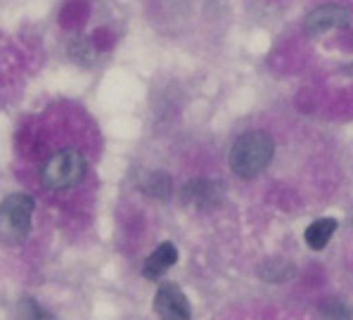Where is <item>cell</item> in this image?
<instances>
[{
    "instance_id": "5",
    "label": "cell",
    "mask_w": 353,
    "mask_h": 320,
    "mask_svg": "<svg viewBox=\"0 0 353 320\" xmlns=\"http://www.w3.org/2000/svg\"><path fill=\"white\" fill-rule=\"evenodd\" d=\"M154 311L159 320H192V306H190L185 292L173 283H166L157 290Z\"/></svg>"
},
{
    "instance_id": "13",
    "label": "cell",
    "mask_w": 353,
    "mask_h": 320,
    "mask_svg": "<svg viewBox=\"0 0 353 320\" xmlns=\"http://www.w3.org/2000/svg\"><path fill=\"white\" fill-rule=\"evenodd\" d=\"M17 308H19V316L24 320H52L50 313H48L34 297H24Z\"/></svg>"
},
{
    "instance_id": "1",
    "label": "cell",
    "mask_w": 353,
    "mask_h": 320,
    "mask_svg": "<svg viewBox=\"0 0 353 320\" xmlns=\"http://www.w3.org/2000/svg\"><path fill=\"white\" fill-rule=\"evenodd\" d=\"M88 159L76 148L55 150L38 164V183L48 192H64L85 181Z\"/></svg>"
},
{
    "instance_id": "8",
    "label": "cell",
    "mask_w": 353,
    "mask_h": 320,
    "mask_svg": "<svg viewBox=\"0 0 353 320\" xmlns=\"http://www.w3.org/2000/svg\"><path fill=\"white\" fill-rule=\"evenodd\" d=\"M138 188L148 197L154 199H168L173 192V181L166 171H143L138 176Z\"/></svg>"
},
{
    "instance_id": "12",
    "label": "cell",
    "mask_w": 353,
    "mask_h": 320,
    "mask_svg": "<svg viewBox=\"0 0 353 320\" xmlns=\"http://www.w3.org/2000/svg\"><path fill=\"white\" fill-rule=\"evenodd\" d=\"M318 311L323 313L325 320H353V306L344 299H336V297L320 301Z\"/></svg>"
},
{
    "instance_id": "9",
    "label": "cell",
    "mask_w": 353,
    "mask_h": 320,
    "mask_svg": "<svg viewBox=\"0 0 353 320\" xmlns=\"http://www.w3.org/2000/svg\"><path fill=\"white\" fill-rule=\"evenodd\" d=\"M336 228H339V221L336 219H330V216L327 219H318L306 228L303 240H306V245L311 247L313 252H320V249H325L327 247V242L332 240Z\"/></svg>"
},
{
    "instance_id": "2",
    "label": "cell",
    "mask_w": 353,
    "mask_h": 320,
    "mask_svg": "<svg viewBox=\"0 0 353 320\" xmlns=\"http://www.w3.org/2000/svg\"><path fill=\"white\" fill-rule=\"evenodd\" d=\"M275 154V140L265 131H249L242 133L230 148V169L237 178L252 181L261 176Z\"/></svg>"
},
{
    "instance_id": "6",
    "label": "cell",
    "mask_w": 353,
    "mask_h": 320,
    "mask_svg": "<svg viewBox=\"0 0 353 320\" xmlns=\"http://www.w3.org/2000/svg\"><path fill=\"white\" fill-rule=\"evenodd\" d=\"M349 21H351V12L344 5L327 3V5H320L313 12H308V17L303 19V29H306L308 36H320L334 29H344V26H349Z\"/></svg>"
},
{
    "instance_id": "10",
    "label": "cell",
    "mask_w": 353,
    "mask_h": 320,
    "mask_svg": "<svg viewBox=\"0 0 353 320\" xmlns=\"http://www.w3.org/2000/svg\"><path fill=\"white\" fill-rule=\"evenodd\" d=\"M259 278L265 283H287V280L294 278V266L285 259H268L256 268Z\"/></svg>"
},
{
    "instance_id": "11",
    "label": "cell",
    "mask_w": 353,
    "mask_h": 320,
    "mask_svg": "<svg viewBox=\"0 0 353 320\" xmlns=\"http://www.w3.org/2000/svg\"><path fill=\"white\" fill-rule=\"evenodd\" d=\"M85 19H88V0H72V3H67L62 10V17H59L64 29H79V26H83Z\"/></svg>"
},
{
    "instance_id": "3",
    "label": "cell",
    "mask_w": 353,
    "mask_h": 320,
    "mask_svg": "<svg viewBox=\"0 0 353 320\" xmlns=\"http://www.w3.org/2000/svg\"><path fill=\"white\" fill-rule=\"evenodd\" d=\"M36 202L31 194L14 192L0 202V242L21 245L31 232V216Z\"/></svg>"
},
{
    "instance_id": "4",
    "label": "cell",
    "mask_w": 353,
    "mask_h": 320,
    "mask_svg": "<svg viewBox=\"0 0 353 320\" xmlns=\"http://www.w3.org/2000/svg\"><path fill=\"white\" fill-rule=\"evenodd\" d=\"M225 188L221 181H211V178H192L181 190L183 204L194 209H214L223 202Z\"/></svg>"
},
{
    "instance_id": "7",
    "label": "cell",
    "mask_w": 353,
    "mask_h": 320,
    "mask_svg": "<svg viewBox=\"0 0 353 320\" xmlns=\"http://www.w3.org/2000/svg\"><path fill=\"white\" fill-rule=\"evenodd\" d=\"M178 261V249L173 242H161L154 252L145 259V266H143V275L148 280H159L161 275L166 273L168 268H173Z\"/></svg>"
}]
</instances>
